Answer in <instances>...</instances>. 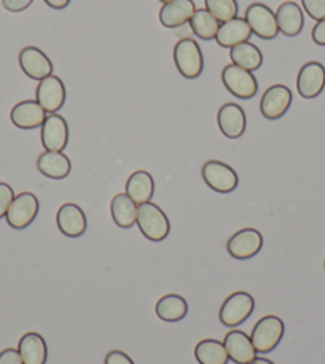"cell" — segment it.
Masks as SVG:
<instances>
[{
	"label": "cell",
	"mask_w": 325,
	"mask_h": 364,
	"mask_svg": "<svg viewBox=\"0 0 325 364\" xmlns=\"http://www.w3.org/2000/svg\"><path fill=\"white\" fill-rule=\"evenodd\" d=\"M201 176H203L207 187L219 193L233 192L239 182L236 171L230 165L219 160H207L201 168Z\"/></svg>",
	"instance_id": "52a82bcc"
},
{
	"label": "cell",
	"mask_w": 325,
	"mask_h": 364,
	"mask_svg": "<svg viewBox=\"0 0 325 364\" xmlns=\"http://www.w3.org/2000/svg\"><path fill=\"white\" fill-rule=\"evenodd\" d=\"M325 88V68L321 63L309 61L303 64L297 75L298 95L304 100H314Z\"/></svg>",
	"instance_id": "8fae6325"
},
{
	"label": "cell",
	"mask_w": 325,
	"mask_h": 364,
	"mask_svg": "<svg viewBox=\"0 0 325 364\" xmlns=\"http://www.w3.org/2000/svg\"><path fill=\"white\" fill-rule=\"evenodd\" d=\"M188 26L197 37L203 38V41H212L217 37L220 23L206 9H199L194 11Z\"/></svg>",
	"instance_id": "f1b7e54d"
},
{
	"label": "cell",
	"mask_w": 325,
	"mask_h": 364,
	"mask_svg": "<svg viewBox=\"0 0 325 364\" xmlns=\"http://www.w3.org/2000/svg\"><path fill=\"white\" fill-rule=\"evenodd\" d=\"M56 224L62 235L79 238L88 229L87 214L75 203H64L56 213Z\"/></svg>",
	"instance_id": "9a60e30c"
},
{
	"label": "cell",
	"mask_w": 325,
	"mask_h": 364,
	"mask_svg": "<svg viewBox=\"0 0 325 364\" xmlns=\"http://www.w3.org/2000/svg\"><path fill=\"white\" fill-rule=\"evenodd\" d=\"M136 224H138L142 235L150 240V242H162L171 232V224H169L166 213L152 201L138 206V220H136Z\"/></svg>",
	"instance_id": "6da1fadb"
},
{
	"label": "cell",
	"mask_w": 325,
	"mask_h": 364,
	"mask_svg": "<svg viewBox=\"0 0 325 364\" xmlns=\"http://www.w3.org/2000/svg\"><path fill=\"white\" fill-rule=\"evenodd\" d=\"M19 66L32 80H43L53 75V63L37 47H24L19 53Z\"/></svg>",
	"instance_id": "5bb4252c"
},
{
	"label": "cell",
	"mask_w": 325,
	"mask_h": 364,
	"mask_svg": "<svg viewBox=\"0 0 325 364\" xmlns=\"http://www.w3.org/2000/svg\"><path fill=\"white\" fill-rule=\"evenodd\" d=\"M263 248V235L257 229L246 227V229L233 233L226 242V251L233 259L238 261H247L257 256Z\"/></svg>",
	"instance_id": "9c48e42d"
},
{
	"label": "cell",
	"mask_w": 325,
	"mask_h": 364,
	"mask_svg": "<svg viewBox=\"0 0 325 364\" xmlns=\"http://www.w3.org/2000/svg\"><path fill=\"white\" fill-rule=\"evenodd\" d=\"M18 352L24 364H47L48 347L38 333L24 334L18 343Z\"/></svg>",
	"instance_id": "7402d4cb"
},
{
	"label": "cell",
	"mask_w": 325,
	"mask_h": 364,
	"mask_svg": "<svg viewBox=\"0 0 325 364\" xmlns=\"http://www.w3.org/2000/svg\"><path fill=\"white\" fill-rule=\"evenodd\" d=\"M284 321L279 316L268 315L260 318L252 329L250 339L257 353H270L275 350L284 337Z\"/></svg>",
	"instance_id": "3957f363"
},
{
	"label": "cell",
	"mask_w": 325,
	"mask_h": 364,
	"mask_svg": "<svg viewBox=\"0 0 325 364\" xmlns=\"http://www.w3.org/2000/svg\"><path fill=\"white\" fill-rule=\"evenodd\" d=\"M175 68L185 79H198L203 74L204 58L199 45L193 38H180L174 47Z\"/></svg>",
	"instance_id": "7a4b0ae2"
},
{
	"label": "cell",
	"mask_w": 325,
	"mask_h": 364,
	"mask_svg": "<svg viewBox=\"0 0 325 364\" xmlns=\"http://www.w3.org/2000/svg\"><path fill=\"white\" fill-rule=\"evenodd\" d=\"M324 269H325V261H324Z\"/></svg>",
	"instance_id": "ab89813d"
},
{
	"label": "cell",
	"mask_w": 325,
	"mask_h": 364,
	"mask_svg": "<svg viewBox=\"0 0 325 364\" xmlns=\"http://www.w3.org/2000/svg\"><path fill=\"white\" fill-rule=\"evenodd\" d=\"M157 316L166 323L184 320L188 314V302L179 294H166L157 302Z\"/></svg>",
	"instance_id": "484cf974"
},
{
	"label": "cell",
	"mask_w": 325,
	"mask_h": 364,
	"mask_svg": "<svg viewBox=\"0 0 325 364\" xmlns=\"http://www.w3.org/2000/svg\"><path fill=\"white\" fill-rule=\"evenodd\" d=\"M224 343L230 360L236 364H247L257 356V350L253 347L250 336H247L241 329L230 331L225 336Z\"/></svg>",
	"instance_id": "d6986e66"
},
{
	"label": "cell",
	"mask_w": 325,
	"mask_h": 364,
	"mask_svg": "<svg viewBox=\"0 0 325 364\" xmlns=\"http://www.w3.org/2000/svg\"><path fill=\"white\" fill-rule=\"evenodd\" d=\"M194 358L199 364H228L230 356L225 343L217 339H203L194 347Z\"/></svg>",
	"instance_id": "4316f807"
},
{
	"label": "cell",
	"mask_w": 325,
	"mask_h": 364,
	"mask_svg": "<svg viewBox=\"0 0 325 364\" xmlns=\"http://www.w3.org/2000/svg\"><path fill=\"white\" fill-rule=\"evenodd\" d=\"M222 82L225 88L238 100H250L258 91L255 75H252L250 70H246L233 63L224 68Z\"/></svg>",
	"instance_id": "8992f818"
},
{
	"label": "cell",
	"mask_w": 325,
	"mask_h": 364,
	"mask_svg": "<svg viewBox=\"0 0 325 364\" xmlns=\"http://www.w3.org/2000/svg\"><path fill=\"white\" fill-rule=\"evenodd\" d=\"M194 11H197V5L193 0H171V2L162 4L160 23L167 29H179L190 23Z\"/></svg>",
	"instance_id": "e0dca14e"
},
{
	"label": "cell",
	"mask_w": 325,
	"mask_h": 364,
	"mask_svg": "<svg viewBox=\"0 0 325 364\" xmlns=\"http://www.w3.org/2000/svg\"><path fill=\"white\" fill-rule=\"evenodd\" d=\"M110 213H112L114 223L120 229H131L138 220V205L133 198H129L126 192L116 193L110 201Z\"/></svg>",
	"instance_id": "d4e9b609"
},
{
	"label": "cell",
	"mask_w": 325,
	"mask_h": 364,
	"mask_svg": "<svg viewBox=\"0 0 325 364\" xmlns=\"http://www.w3.org/2000/svg\"><path fill=\"white\" fill-rule=\"evenodd\" d=\"M0 364H24L16 348H5L0 352Z\"/></svg>",
	"instance_id": "e575fe53"
},
{
	"label": "cell",
	"mask_w": 325,
	"mask_h": 364,
	"mask_svg": "<svg viewBox=\"0 0 325 364\" xmlns=\"http://www.w3.org/2000/svg\"><path fill=\"white\" fill-rule=\"evenodd\" d=\"M230 58L233 64H236V66L246 70H250V73L260 69L263 64L262 51L258 50L257 45L250 42H243L236 45V47H233L230 50Z\"/></svg>",
	"instance_id": "83f0119b"
},
{
	"label": "cell",
	"mask_w": 325,
	"mask_h": 364,
	"mask_svg": "<svg viewBox=\"0 0 325 364\" xmlns=\"http://www.w3.org/2000/svg\"><path fill=\"white\" fill-rule=\"evenodd\" d=\"M38 210H40V203L35 195L32 192H21L13 198L5 219L11 229L23 230L34 223Z\"/></svg>",
	"instance_id": "5b68a950"
},
{
	"label": "cell",
	"mask_w": 325,
	"mask_h": 364,
	"mask_svg": "<svg viewBox=\"0 0 325 364\" xmlns=\"http://www.w3.org/2000/svg\"><path fill=\"white\" fill-rule=\"evenodd\" d=\"M244 19L249 24L252 34L263 38V41H272L279 34L276 13L265 4H252L247 6Z\"/></svg>",
	"instance_id": "ba28073f"
},
{
	"label": "cell",
	"mask_w": 325,
	"mask_h": 364,
	"mask_svg": "<svg viewBox=\"0 0 325 364\" xmlns=\"http://www.w3.org/2000/svg\"><path fill=\"white\" fill-rule=\"evenodd\" d=\"M247 364H275V363H272V361L268 360V358H262V356H255V358H253L250 363H247Z\"/></svg>",
	"instance_id": "74e56055"
},
{
	"label": "cell",
	"mask_w": 325,
	"mask_h": 364,
	"mask_svg": "<svg viewBox=\"0 0 325 364\" xmlns=\"http://www.w3.org/2000/svg\"><path fill=\"white\" fill-rule=\"evenodd\" d=\"M219 128L225 138L238 139L246 132V114L244 109L236 102H226L219 109L217 114Z\"/></svg>",
	"instance_id": "2e32d148"
},
{
	"label": "cell",
	"mask_w": 325,
	"mask_h": 364,
	"mask_svg": "<svg viewBox=\"0 0 325 364\" xmlns=\"http://www.w3.org/2000/svg\"><path fill=\"white\" fill-rule=\"evenodd\" d=\"M35 96L45 112L56 114L66 104V85L60 77L48 75L47 79L38 82Z\"/></svg>",
	"instance_id": "4fadbf2b"
},
{
	"label": "cell",
	"mask_w": 325,
	"mask_h": 364,
	"mask_svg": "<svg viewBox=\"0 0 325 364\" xmlns=\"http://www.w3.org/2000/svg\"><path fill=\"white\" fill-rule=\"evenodd\" d=\"M47 119V112L37 101L26 100L13 106L10 112V120L13 125L21 129H34L43 125Z\"/></svg>",
	"instance_id": "ac0fdd59"
},
{
	"label": "cell",
	"mask_w": 325,
	"mask_h": 364,
	"mask_svg": "<svg viewBox=\"0 0 325 364\" xmlns=\"http://www.w3.org/2000/svg\"><path fill=\"white\" fill-rule=\"evenodd\" d=\"M311 37H313V42L319 47H325V18L317 21L311 32Z\"/></svg>",
	"instance_id": "d590c367"
},
{
	"label": "cell",
	"mask_w": 325,
	"mask_h": 364,
	"mask_svg": "<svg viewBox=\"0 0 325 364\" xmlns=\"http://www.w3.org/2000/svg\"><path fill=\"white\" fill-rule=\"evenodd\" d=\"M43 2L47 4L48 6H51L53 10H64V9H67V6H69L70 0H43Z\"/></svg>",
	"instance_id": "8d00e7d4"
},
{
	"label": "cell",
	"mask_w": 325,
	"mask_h": 364,
	"mask_svg": "<svg viewBox=\"0 0 325 364\" xmlns=\"http://www.w3.org/2000/svg\"><path fill=\"white\" fill-rule=\"evenodd\" d=\"M302 5L309 18L316 19V21H321L325 18V0H302Z\"/></svg>",
	"instance_id": "4dcf8cb0"
},
{
	"label": "cell",
	"mask_w": 325,
	"mask_h": 364,
	"mask_svg": "<svg viewBox=\"0 0 325 364\" xmlns=\"http://www.w3.org/2000/svg\"><path fill=\"white\" fill-rule=\"evenodd\" d=\"M277 29L285 37H297L303 31L304 16L302 6L295 2H284L276 11Z\"/></svg>",
	"instance_id": "ffe728a7"
},
{
	"label": "cell",
	"mask_w": 325,
	"mask_h": 364,
	"mask_svg": "<svg viewBox=\"0 0 325 364\" xmlns=\"http://www.w3.org/2000/svg\"><path fill=\"white\" fill-rule=\"evenodd\" d=\"M206 10L222 24L238 16V2L236 0H204Z\"/></svg>",
	"instance_id": "f546056e"
},
{
	"label": "cell",
	"mask_w": 325,
	"mask_h": 364,
	"mask_svg": "<svg viewBox=\"0 0 325 364\" xmlns=\"http://www.w3.org/2000/svg\"><path fill=\"white\" fill-rule=\"evenodd\" d=\"M126 193L138 206L152 201L155 193V181L152 174L144 170L134 171L126 181Z\"/></svg>",
	"instance_id": "cb8c5ba5"
},
{
	"label": "cell",
	"mask_w": 325,
	"mask_h": 364,
	"mask_svg": "<svg viewBox=\"0 0 325 364\" xmlns=\"http://www.w3.org/2000/svg\"><path fill=\"white\" fill-rule=\"evenodd\" d=\"M292 106V91L285 85H271L260 100V112L268 120H277L287 114Z\"/></svg>",
	"instance_id": "30bf717a"
},
{
	"label": "cell",
	"mask_w": 325,
	"mask_h": 364,
	"mask_svg": "<svg viewBox=\"0 0 325 364\" xmlns=\"http://www.w3.org/2000/svg\"><path fill=\"white\" fill-rule=\"evenodd\" d=\"M15 197L16 195L13 192L11 186L6 184V182H0V219L6 216V211H9L11 201Z\"/></svg>",
	"instance_id": "1f68e13d"
},
{
	"label": "cell",
	"mask_w": 325,
	"mask_h": 364,
	"mask_svg": "<svg viewBox=\"0 0 325 364\" xmlns=\"http://www.w3.org/2000/svg\"><path fill=\"white\" fill-rule=\"evenodd\" d=\"M253 309H255V299H253L249 292L246 291H236L231 296L225 299L219 311L220 323L224 326L236 328L241 326L247 318L252 315Z\"/></svg>",
	"instance_id": "277c9868"
},
{
	"label": "cell",
	"mask_w": 325,
	"mask_h": 364,
	"mask_svg": "<svg viewBox=\"0 0 325 364\" xmlns=\"http://www.w3.org/2000/svg\"><path fill=\"white\" fill-rule=\"evenodd\" d=\"M40 133L45 151L62 152L69 142V125L60 114H48L45 119Z\"/></svg>",
	"instance_id": "7c38bea8"
},
{
	"label": "cell",
	"mask_w": 325,
	"mask_h": 364,
	"mask_svg": "<svg viewBox=\"0 0 325 364\" xmlns=\"http://www.w3.org/2000/svg\"><path fill=\"white\" fill-rule=\"evenodd\" d=\"M252 31L244 18H233L230 21L222 23L219 28L216 41L222 48H233L243 42H249Z\"/></svg>",
	"instance_id": "44dd1931"
},
{
	"label": "cell",
	"mask_w": 325,
	"mask_h": 364,
	"mask_svg": "<svg viewBox=\"0 0 325 364\" xmlns=\"http://www.w3.org/2000/svg\"><path fill=\"white\" fill-rule=\"evenodd\" d=\"M104 364H134V361L131 360V356H128L121 350H112V352L107 353Z\"/></svg>",
	"instance_id": "836d02e7"
},
{
	"label": "cell",
	"mask_w": 325,
	"mask_h": 364,
	"mask_svg": "<svg viewBox=\"0 0 325 364\" xmlns=\"http://www.w3.org/2000/svg\"><path fill=\"white\" fill-rule=\"evenodd\" d=\"M160 2H162V4H167V2H171V0H160Z\"/></svg>",
	"instance_id": "f35d334b"
},
{
	"label": "cell",
	"mask_w": 325,
	"mask_h": 364,
	"mask_svg": "<svg viewBox=\"0 0 325 364\" xmlns=\"http://www.w3.org/2000/svg\"><path fill=\"white\" fill-rule=\"evenodd\" d=\"M37 168L50 179H64L72 171V164L64 152L45 151L37 160Z\"/></svg>",
	"instance_id": "603a6c76"
},
{
	"label": "cell",
	"mask_w": 325,
	"mask_h": 364,
	"mask_svg": "<svg viewBox=\"0 0 325 364\" xmlns=\"http://www.w3.org/2000/svg\"><path fill=\"white\" fill-rule=\"evenodd\" d=\"M34 0H2V5L6 11L19 13L28 10Z\"/></svg>",
	"instance_id": "d6a6232c"
}]
</instances>
